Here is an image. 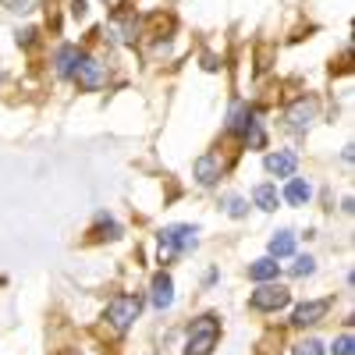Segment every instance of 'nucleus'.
<instances>
[{
	"label": "nucleus",
	"mask_w": 355,
	"mask_h": 355,
	"mask_svg": "<svg viewBox=\"0 0 355 355\" xmlns=\"http://www.w3.org/2000/svg\"><path fill=\"white\" fill-rule=\"evenodd\" d=\"M217 338H220V323H217V316H199L192 327H189L185 355H210V348L217 345Z\"/></svg>",
	"instance_id": "f257e3e1"
},
{
	"label": "nucleus",
	"mask_w": 355,
	"mask_h": 355,
	"mask_svg": "<svg viewBox=\"0 0 355 355\" xmlns=\"http://www.w3.org/2000/svg\"><path fill=\"white\" fill-rule=\"evenodd\" d=\"M196 249V227L189 224H171L160 231V259H171V256H182V252H192Z\"/></svg>",
	"instance_id": "f03ea898"
},
{
	"label": "nucleus",
	"mask_w": 355,
	"mask_h": 355,
	"mask_svg": "<svg viewBox=\"0 0 355 355\" xmlns=\"http://www.w3.org/2000/svg\"><path fill=\"white\" fill-rule=\"evenodd\" d=\"M142 313V299L139 295H114V299L107 302V320L114 331H128L132 323L139 320Z\"/></svg>",
	"instance_id": "7ed1b4c3"
},
{
	"label": "nucleus",
	"mask_w": 355,
	"mask_h": 355,
	"mask_svg": "<svg viewBox=\"0 0 355 355\" xmlns=\"http://www.w3.org/2000/svg\"><path fill=\"white\" fill-rule=\"evenodd\" d=\"M288 299H291L288 288H281V284H263V288L252 291V309H259V313H274V309H284Z\"/></svg>",
	"instance_id": "20e7f679"
},
{
	"label": "nucleus",
	"mask_w": 355,
	"mask_h": 355,
	"mask_svg": "<svg viewBox=\"0 0 355 355\" xmlns=\"http://www.w3.org/2000/svg\"><path fill=\"white\" fill-rule=\"evenodd\" d=\"M103 75L107 71H103V64L96 61V57H85L82 53V61H78V68H75L71 78L78 82V89H100L103 85Z\"/></svg>",
	"instance_id": "39448f33"
},
{
	"label": "nucleus",
	"mask_w": 355,
	"mask_h": 355,
	"mask_svg": "<svg viewBox=\"0 0 355 355\" xmlns=\"http://www.w3.org/2000/svg\"><path fill=\"white\" fill-rule=\"evenodd\" d=\"M316 100L313 96H302V100H295L291 107H288V121H291V128L295 132H302V128H309L313 121H316Z\"/></svg>",
	"instance_id": "423d86ee"
},
{
	"label": "nucleus",
	"mask_w": 355,
	"mask_h": 355,
	"mask_svg": "<svg viewBox=\"0 0 355 355\" xmlns=\"http://www.w3.org/2000/svg\"><path fill=\"white\" fill-rule=\"evenodd\" d=\"M150 302H153L157 309H171V302H174V281H171L167 274H157V277H153V284H150Z\"/></svg>",
	"instance_id": "0eeeda50"
},
{
	"label": "nucleus",
	"mask_w": 355,
	"mask_h": 355,
	"mask_svg": "<svg viewBox=\"0 0 355 355\" xmlns=\"http://www.w3.org/2000/svg\"><path fill=\"white\" fill-rule=\"evenodd\" d=\"M263 164H266V171L277 174V178H291V174H295V167H299V157L288 153V150H277V153L266 157Z\"/></svg>",
	"instance_id": "6e6552de"
},
{
	"label": "nucleus",
	"mask_w": 355,
	"mask_h": 355,
	"mask_svg": "<svg viewBox=\"0 0 355 355\" xmlns=\"http://www.w3.org/2000/svg\"><path fill=\"white\" fill-rule=\"evenodd\" d=\"M323 313H327V302H302L299 309H295L291 323L295 327H313V323L323 320Z\"/></svg>",
	"instance_id": "1a4fd4ad"
},
{
	"label": "nucleus",
	"mask_w": 355,
	"mask_h": 355,
	"mask_svg": "<svg viewBox=\"0 0 355 355\" xmlns=\"http://www.w3.org/2000/svg\"><path fill=\"white\" fill-rule=\"evenodd\" d=\"M78 61H82V50L78 46H61V50H57V75L71 78L75 68H78Z\"/></svg>",
	"instance_id": "9d476101"
},
{
	"label": "nucleus",
	"mask_w": 355,
	"mask_h": 355,
	"mask_svg": "<svg viewBox=\"0 0 355 355\" xmlns=\"http://www.w3.org/2000/svg\"><path fill=\"white\" fill-rule=\"evenodd\" d=\"M196 178H199V185H214L217 178H220V160L214 153H206L196 160Z\"/></svg>",
	"instance_id": "9b49d317"
},
{
	"label": "nucleus",
	"mask_w": 355,
	"mask_h": 355,
	"mask_svg": "<svg viewBox=\"0 0 355 355\" xmlns=\"http://www.w3.org/2000/svg\"><path fill=\"white\" fill-rule=\"evenodd\" d=\"M284 199H288L291 206H306V202L313 199V185L306 182V178H291L288 189H284Z\"/></svg>",
	"instance_id": "f8f14e48"
},
{
	"label": "nucleus",
	"mask_w": 355,
	"mask_h": 355,
	"mask_svg": "<svg viewBox=\"0 0 355 355\" xmlns=\"http://www.w3.org/2000/svg\"><path fill=\"white\" fill-rule=\"evenodd\" d=\"M277 274H281V266H277V259H274V256L256 259V263L249 266V277H252V281H259V284H266V281H277Z\"/></svg>",
	"instance_id": "ddd939ff"
},
{
	"label": "nucleus",
	"mask_w": 355,
	"mask_h": 355,
	"mask_svg": "<svg viewBox=\"0 0 355 355\" xmlns=\"http://www.w3.org/2000/svg\"><path fill=\"white\" fill-rule=\"evenodd\" d=\"M295 252V234L291 231H277L274 239H270V256L274 259H284V256H291Z\"/></svg>",
	"instance_id": "4468645a"
},
{
	"label": "nucleus",
	"mask_w": 355,
	"mask_h": 355,
	"mask_svg": "<svg viewBox=\"0 0 355 355\" xmlns=\"http://www.w3.org/2000/svg\"><path fill=\"white\" fill-rule=\"evenodd\" d=\"M252 202L259 206V210H266V214L277 210V189H274V185H259V189L252 192Z\"/></svg>",
	"instance_id": "2eb2a0df"
},
{
	"label": "nucleus",
	"mask_w": 355,
	"mask_h": 355,
	"mask_svg": "<svg viewBox=\"0 0 355 355\" xmlns=\"http://www.w3.org/2000/svg\"><path fill=\"white\" fill-rule=\"evenodd\" d=\"M224 206H227V214H231V217H245V214H249L245 199H239V196H227V199H224Z\"/></svg>",
	"instance_id": "dca6fc26"
},
{
	"label": "nucleus",
	"mask_w": 355,
	"mask_h": 355,
	"mask_svg": "<svg viewBox=\"0 0 355 355\" xmlns=\"http://www.w3.org/2000/svg\"><path fill=\"white\" fill-rule=\"evenodd\" d=\"M313 266H316L313 256H299V259H295V266H291V274H295V277H309Z\"/></svg>",
	"instance_id": "f3484780"
},
{
	"label": "nucleus",
	"mask_w": 355,
	"mask_h": 355,
	"mask_svg": "<svg viewBox=\"0 0 355 355\" xmlns=\"http://www.w3.org/2000/svg\"><path fill=\"white\" fill-rule=\"evenodd\" d=\"M334 355H355V341H352V334H341V338L334 341Z\"/></svg>",
	"instance_id": "a211bd4d"
},
{
	"label": "nucleus",
	"mask_w": 355,
	"mask_h": 355,
	"mask_svg": "<svg viewBox=\"0 0 355 355\" xmlns=\"http://www.w3.org/2000/svg\"><path fill=\"white\" fill-rule=\"evenodd\" d=\"M295 355H323V345L320 341H302V345H295Z\"/></svg>",
	"instance_id": "6ab92c4d"
},
{
	"label": "nucleus",
	"mask_w": 355,
	"mask_h": 355,
	"mask_svg": "<svg viewBox=\"0 0 355 355\" xmlns=\"http://www.w3.org/2000/svg\"><path fill=\"white\" fill-rule=\"evenodd\" d=\"M96 239H117V224H114V220H100Z\"/></svg>",
	"instance_id": "aec40b11"
},
{
	"label": "nucleus",
	"mask_w": 355,
	"mask_h": 355,
	"mask_svg": "<svg viewBox=\"0 0 355 355\" xmlns=\"http://www.w3.org/2000/svg\"><path fill=\"white\" fill-rule=\"evenodd\" d=\"M33 40H36V28H25V33H18V43H25V46L33 43Z\"/></svg>",
	"instance_id": "412c9836"
},
{
	"label": "nucleus",
	"mask_w": 355,
	"mask_h": 355,
	"mask_svg": "<svg viewBox=\"0 0 355 355\" xmlns=\"http://www.w3.org/2000/svg\"><path fill=\"white\" fill-rule=\"evenodd\" d=\"M71 15H75V18H85V0H75V4H71Z\"/></svg>",
	"instance_id": "4be33fe9"
}]
</instances>
